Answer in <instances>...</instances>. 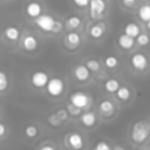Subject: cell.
<instances>
[{
    "instance_id": "cell-11",
    "label": "cell",
    "mask_w": 150,
    "mask_h": 150,
    "mask_svg": "<svg viewBox=\"0 0 150 150\" xmlns=\"http://www.w3.org/2000/svg\"><path fill=\"white\" fill-rule=\"evenodd\" d=\"M22 48L27 52H34L38 48V40L32 34H26L22 39Z\"/></svg>"
},
{
    "instance_id": "cell-22",
    "label": "cell",
    "mask_w": 150,
    "mask_h": 150,
    "mask_svg": "<svg viewBox=\"0 0 150 150\" xmlns=\"http://www.w3.org/2000/svg\"><path fill=\"white\" fill-rule=\"evenodd\" d=\"M116 94H117V97L121 101H128L131 96V91L128 87H120L118 90L116 91Z\"/></svg>"
},
{
    "instance_id": "cell-37",
    "label": "cell",
    "mask_w": 150,
    "mask_h": 150,
    "mask_svg": "<svg viewBox=\"0 0 150 150\" xmlns=\"http://www.w3.org/2000/svg\"><path fill=\"white\" fill-rule=\"evenodd\" d=\"M112 150H127L123 145H115L114 148H112Z\"/></svg>"
},
{
    "instance_id": "cell-20",
    "label": "cell",
    "mask_w": 150,
    "mask_h": 150,
    "mask_svg": "<svg viewBox=\"0 0 150 150\" xmlns=\"http://www.w3.org/2000/svg\"><path fill=\"white\" fill-rule=\"evenodd\" d=\"M66 27L68 29H76V28H80L81 25H82V20L79 18V16H70L64 22Z\"/></svg>"
},
{
    "instance_id": "cell-10",
    "label": "cell",
    "mask_w": 150,
    "mask_h": 150,
    "mask_svg": "<svg viewBox=\"0 0 150 150\" xmlns=\"http://www.w3.org/2000/svg\"><path fill=\"white\" fill-rule=\"evenodd\" d=\"M42 13V7L39 2L36 1H30L27 4L26 6V14L32 18V19H36L38 16H40Z\"/></svg>"
},
{
    "instance_id": "cell-36",
    "label": "cell",
    "mask_w": 150,
    "mask_h": 150,
    "mask_svg": "<svg viewBox=\"0 0 150 150\" xmlns=\"http://www.w3.org/2000/svg\"><path fill=\"white\" fill-rule=\"evenodd\" d=\"M5 132H6V127L2 123H0V136H4Z\"/></svg>"
},
{
    "instance_id": "cell-6",
    "label": "cell",
    "mask_w": 150,
    "mask_h": 150,
    "mask_svg": "<svg viewBox=\"0 0 150 150\" xmlns=\"http://www.w3.org/2000/svg\"><path fill=\"white\" fill-rule=\"evenodd\" d=\"M66 144L71 150H81L84 145V141L79 132H69L66 136Z\"/></svg>"
},
{
    "instance_id": "cell-21",
    "label": "cell",
    "mask_w": 150,
    "mask_h": 150,
    "mask_svg": "<svg viewBox=\"0 0 150 150\" xmlns=\"http://www.w3.org/2000/svg\"><path fill=\"white\" fill-rule=\"evenodd\" d=\"M120 82L115 79H110V80H107L104 82V89L108 91V93H116L120 88Z\"/></svg>"
},
{
    "instance_id": "cell-31",
    "label": "cell",
    "mask_w": 150,
    "mask_h": 150,
    "mask_svg": "<svg viewBox=\"0 0 150 150\" xmlns=\"http://www.w3.org/2000/svg\"><path fill=\"white\" fill-rule=\"evenodd\" d=\"M94 150H112L110 144L105 141H98L96 144H95V148Z\"/></svg>"
},
{
    "instance_id": "cell-35",
    "label": "cell",
    "mask_w": 150,
    "mask_h": 150,
    "mask_svg": "<svg viewBox=\"0 0 150 150\" xmlns=\"http://www.w3.org/2000/svg\"><path fill=\"white\" fill-rule=\"evenodd\" d=\"M39 150H56L53 145H43V146H41Z\"/></svg>"
},
{
    "instance_id": "cell-2",
    "label": "cell",
    "mask_w": 150,
    "mask_h": 150,
    "mask_svg": "<svg viewBox=\"0 0 150 150\" xmlns=\"http://www.w3.org/2000/svg\"><path fill=\"white\" fill-rule=\"evenodd\" d=\"M46 89H47V93L52 97H59L64 91V82H63V80H61L59 77H52V79H49V81L46 86Z\"/></svg>"
},
{
    "instance_id": "cell-1",
    "label": "cell",
    "mask_w": 150,
    "mask_h": 150,
    "mask_svg": "<svg viewBox=\"0 0 150 150\" xmlns=\"http://www.w3.org/2000/svg\"><path fill=\"white\" fill-rule=\"evenodd\" d=\"M131 139L135 143H143L150 135V123L146 121H138L131 128Z\"/></svg>"
},
{
    "instance_id": "cell-14",
    "label": "cell",
    "mask_w": 150,
    "mask_h": 150,
    "mask_svg": "<svg viewBox=\"0 0 150 150\" xmlns=\"http://www.w3.org/2000/svg\"><path fill=\"white\" fill-rule=\"evenodd\" d=\"M117 43H118V46H120L122 49L128 50V49H131V48L134 47V45H135V39L131 38V36H129V35H127V34L124 33V34L120 35V38H118V40H117Z\"/></svg>"
},
{
    "instance_id": "cell-19",
    "label": "cell",
    "mask_w": 150,
    "mask_h": 150,
    "mask_svg": "<svg viewBox=\"0 0 150 150\" xmlns=\"http://www.w3.org/2000/svg\"><path fill=\"white\" fill-rule=\"evenodd\" d=\"M138 18L143 22H148L150 20V5H143L138 8Z\"/></svg>"
},
{
    "instance_id": "cell-28",
    "label": "cell",
    "mask_w": 150,
    "mask_h": 150,
    "mask_svg": "<svg viewBox=\"0 0 150 150\" xmlns=\"http://www.w3.org/2000/svg\"><path fill=\"white\" fill-rule=\"evenodd\" d=\"M67 110L68 112L71 115V116H80L81 112H82V109L81 108H77L76 105L71 104V103H68L67 104Z\"/></svg>"
},
{
    "instance_id": "cell-34",
    "label": "cell",
    "mask_w": 150,
    "mask_h": 150,
    "mask_svg": "<svg viewBox=\"0 0 150 150\" xmlns=\"http://www.w3.org/2000/svg\"><path fill=\"white\" fill-rule=\"evenodd\" d=\"M122 2H123L125 6H132V5L136 2V0H122Z\"/></svg>"
},
{
    "instance_id": "cell-9",
    "label": "cell",
    "mask_w": 150,
    "mask_h": 150,
    "mask_svg": "<svg viewBox=\"0 0 150 150\" xmlns=\"http://www.w3.org/2000/svg\"><path fill=\"white\" fill-rule=\"evenodd\" d=\"M74 76L77 81L80 82H84L89 79L90 76V70L87 68L86 64H77L74 68Z\"/></svg>"
},
{
    "instance_id": "cell-23",
    "label": "cell",
    "mask_w": 150,
    "mask_h": 150,
    "mask_svg": "<svg viewBox=\"0 0 150 150\" xmlns=\"http://www.w3.org/2000/svg\"><path fill=\"white\" fill-rule=\"evenodd\" d=\"M86 66H87V68H88L91 73H96V71H98V70L101 69L100 62L96 61V60H94V59L87 60V61H86Z\"/></svg>"
},
{
    "instance_id": "cell-13",
    "label": "cell",
    "mask_w": 150,
    "mask_h": 150,
    "mask_svg": "<svg viewBox=\"0 0 150 150\" xmlns=\"http://www.w3.org/2000/svg\"><path fill=\"white\" fill-rule=\"evenodd\" d=\"M105 33V25L103 22H98L95 23L90 27L89 29V35L93 39H101L103 36V34Z\"/></svg>"
},
{
    "instance_id": "cell-7",
    "label": "cell",
    "mask_w": 150,
    "mask_h": 150,
    "mask_svg": "<svg viewBox=\"0 0 150 150\" xmlns=\"http://www.w3.org/2000/svg\"><path fill=\"white\" fill-rule=\"evenodd\" d=\"M49 81V76L46 71H42V70H36L33 73L32 77H30V82L33 84V87L38 88V89H41V88H45L47 86Z\"/></svg>"
},
{
    "instance_id": "cell-27",
    "label": "cell",
    "mask_w": 150,
    "mask_h": 150,
    "mask_svg": "<svg viewBox=\"0 0 150 150\" xmlns=\"http://www.w3.org/2000/svg\"><path fill=\"white\" fill-rule=\"evenodd\" d=\"M136 42L139 45V46H148L150 43V38L148 34L145 33H141L137 38H136Z\"/></svg>"
},
{
    "instance_id": "cell-33",
    "label": "cell",
    "mask_w": 150,
    "mask_h": 150,
    "mask_svg": "<svg viewBox=\"0 0 150 150\" xmlns=\"http://www.w3.org/2000/svg\"><path fill=\"white\" fill-rule=\"evenodd\" d=\"M89 1H90V0H73V2H74L77 7H80V8L87 7V6L89 5Z\"/></svg>"
},
{
    "instance_id": "cell-8",
    "label": "cell",
    "mask_w": 150,
    "mask_h": 150,
    "mask_svg": "<svg viewBox=\"0 0 150 150\" xmlns=\"http://www.w3.org/2000/svg\"><path fill=\"white\" fill-rule=\"evenodd\" d=\"M130 62H131L132 68L136 69V70H139V71L146 69V67H148V57L142 53L132 54V56L130 59Z\"/></svg>"
},
{
    "instance_id": "cell-15",
    "label": "cell",
    "mask_w": 150,
    "mask_h": 150,
    "mask_svg": "<svg viewBox=\"0 0 150 150\" xmlns=\"http://www.w3.org/2000/svg\"><path fill=\"white\" fill-rule=\"evenodd\" d=\"M80 42H81V36L79 35V33H76V32H70V33H68V34L66 35V45H67L69 48H71V49L76 48V47L80 45Z\"/></svg>"
},
{
    "instance_id": "cell-39",
    "label": "cell",
    "mask_w": 150,
    "mask_h": 150,
    "mask_svg": "<svg viewBox=\"0 0 150 150\" xmlns=\"http://www.w3.org/2000/svg\"><path fill=\"white\" fill-rule=\"evenodd\" d=\"M146 28H148V29L150 30V20H149V21L146 22Z\"/></svg>"
},
{
    "instance_id": "cell-3",
    "label": "cell",
    "mask_w": 150,
    "mask_h": 150,
    "mask_svg": "<svg viewBox=\"0 0 150 150\" xmlns=\"http://www.w3.org/2000/svg\"><path fill=\"white\" fill-rule=\"evenodd\" d=\"M70 103L76 105L77 108H81V109H86L90 105V102H91V98H90V95L84 93V91H75L70 95Z\"/></svg>"
},
{
    "instance_id": "cell-16",
    "label": "cell",
    "mask_w": 150,
    "mask_h": 150,
    "mask_svg": "<svg viewBox=\"0 0 150 150\" xmlns=\"http://www.w3.org/2000/svg\"><path fill=\"white\" fill-rule=\"evenodd\" d=\"M98 109H100L101 114H103L104 116H111L114 114V111H115V105H114V103L111 101L104 100V101H102L100 103Z\"/></svg>"
},
{
    "instance_id": "cell-32",
    "label": "cell",
    "mask_w": 150,
    "mask_h": 150,
    "mask_svg": "<svg viewBox=\"0 0 150 150\" xmlns=\"http://www.w3.org/2000/svg\"><path fill=\"white\" fill-rule=\"evenodd\" d=\"M62 28H63V23L61 22V21H57V20H55V23H54V27H53V29H52V33H60L61 30H62Z\"/></svg>"
},
{
    "instance_id": "cell-18",
    "label": "cell",
    "mask_w": 150,
    "mask_h": 150,
    "mask_svg": "<svg viewBox=\"0 0 150 150\" xmlns=\"http://www.w3.org/2000/svg\"><path fill=\"white\" fill-rule=\"evenodd\" d=\"M124 33L131 38H137L139 34H141V29H139V26L135 22H129L125 25L124 27Z\"/></svg>"
},
{
    "instance_id": "cell-26",
    "label": "cell",
    "mask_w": 150,
    "mask_h": 150,
    "mask_svg": "<svg viewBox=\"0 0 150 150\" xmlns=\"http://www.w3.org/2000/svg\"><path fill=\"white\" fill-rule=\"evenodd\" d=\"M38 132H39L38 128H36L35 125H33V124H29V125H27V127L25 128V134H26V136H27L28 138H34V137H36V136H38Z\"/></svg>"
},
{
    "instance_id": "cell-12",
    "label": "cell",
    "mask_w": 150,
    "mask_h": 150,
    "mask_svg": "<svg viewBox=\"0 0 150 150\" xmlns=\"http://www.w3.org/2000/svg\"><path fill=\"white\" fill-rule=\"evenodd\" d=\"M96 114L94 111H86L81 114V123L87 128L94 127L96 124Z\"/></svg>"
},
{
    "instance_id": "cell-38",
    "label": "cell",
    "mask_w": 150,
    "mask_h": 150,
    "mask_svg": "<svg viewBox=\"0 0 150 150\" xmlns=\"http://www.w3.org/2000/svg\"><path fill=\"white\" fill-rule=\"evenodd\" d=\"M141 150H150V145H146V146H143V148H141Z\"/></svg>"
},
{
    "instance_id": "cell-29",
    "label": "cell",
    "mask_w": 150,
    "mask_h": 150,
    "mask_svg": "<svg viewBox=\"0 0 150 150\" xmlns=\"http://www.w3.org/2000/svg\"><path fill=\"white\" fill-rule=\"evenodd\" d=\"M8 87V77L5 73L0 71V91L6 90Z\"/></svg>"
},
{
    "instance_id": "cell-17",
    "label": "cell",
    "mask_w": 150,
    "mask_h": 150,
    "mask_svg": "<svg viewBox=\"0 0 150 150\" xmlns=\"http://www.w3.org/2000/svg\"><path fill=\"white\" fill-rule=\"evenodd\" d=\"M4 35L6 36V39H7L8 41L15 42V41H18V39L20 38V30H19L16 27H14V26H9V27L5 28Z\"/></svg>"
},
{
    "instance_id": "cell-25",
    "label": "cell",
    "mask_w": 150,
    "mask_h": 150,
    "mask_svg": "<svg viewBox=\"0 0 150 150\" xmlns=\"http://www.w3.org/2000/svg\"><path fill=\"white\" fill-rule=\"evenodd\" d=\"M104 64H105L108 68L114 69V68H116V67L118 66V60H117L116 56L109 55V56H107V57L104 59Z\"/></svg>"
},
{
    "instance_id": "cell-5",
    "label": "cell",
    "mask_w": 150,
    "mask_h": 150,
    "mask_svg": "<svg viewBox=\"0 0 150 150\" xmlns=\"http://www.w3.org/2000/svg\"><path fill=\"white\" fill-rule=\"evenodd\" d=\"M34 20H35V25L43 32H52L55 23V19L48 14H41Z\"/></svg>"
},
{
    "instance_id": "cell-30",
    "label": "cell",
    "mask_w": 150,
    "mask_h": 150,
    "mask_svg": "<svg viewBox=\"0 0 150 150\" xmlns=\"http://www.w3.org/2000/svg\"><path fill=\"white\" fill-rule=\"evenodd\" d=\"M55 114H56V116H57L62 122L67 121L68 117H69V112H68V110H67V109H63V108L57 109V110L55 111Z\"/></svg>"
},
{
    "instance_id": "cell-24",
    "label": "cell",
    "mask_w": 150,
    "mask_h": 150,
    "mask_svg": "<svg viewBox=\"0 0 150 150\" xmlns=\"http://www.w3.org/2000/svg\"><path fill=\"white\" fill-rule=\"evenodd\" d=\"M47 121H48L49 125H52V127H54V128H59V127H61V124H62V121L56 116L55 112H54V114H49L48 117H47Z\"/></svg>"
},
{
    "instance_id": "cell-4",
    "label": "cell",
    "mask_w": 150,
    "mask_h": 150,
    "mask_svg": "<svg viewBox=\"0 0 150 150\" xmlns=\"http://www.w3.org/2000/svg\"><path fill=\"white\" fill-rule=\"evenodd\" d=\"M107 5L104 0H90L89 1V13L91 19H98L105 12Z\"/></svg>"
}]
</instances>
